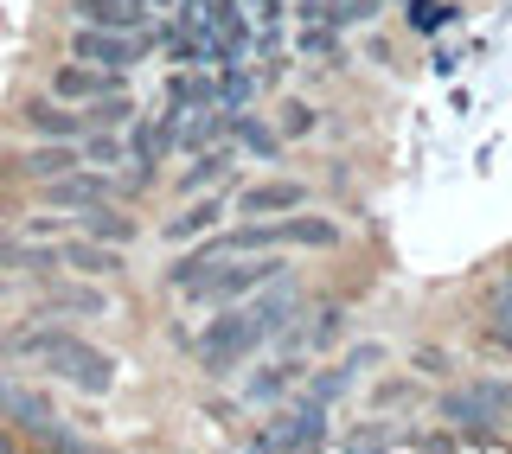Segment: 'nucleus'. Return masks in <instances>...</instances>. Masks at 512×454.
<instances>
[{"instance_id": "f257e3e1", "label": "nucleus", "mask_w": 512, "mask_h": 454, "mask_svg": "<svg viewBox=\"0 0 512 454\" xmlns=\"http://www.w3.org/2000/svg\"><path fill=\"white\" fill-rule=\"evenodd\" d=\"M301 314H308V295H301V282L282 269L276 282H263L250 301H224L218 320H205L186 352L199 359L205 378H231V371H244L269 339H282Z\"/></svg>"}, {"instance_id": "f03ea898", "label": "nucleus", "mask_w": 512, "mask_h": 454, "mask_svg": "<svg viewBox=\"0 0 512 454\" xmlns=\"http://www.w3.org/2000/svg\"><path fill=\"white\" fill-rule=\"evenodd\" d=\"M13 359L52 371L58 384H71V391H84V397H109L122 384L116 352H103L96 339L58 327V320H32V314H26V327H13Z\"/></svg>"}, {"instance_id": "7ed1b4c3", "label": "nucleus", "mask_w": 512, "mask_h": 454, "mask_svg": "<svg viewBox=\"0 0 512 454\" xmlns=\"http://www.w3.org/2000/svg\"><path fill=\"white\" fill-rule=\"evenodd\" d=\"M0 423H13L26 442H39V448H90L84 435L64 429V416L39 391H32V384L13 378V371H0Z\"/></svg>"}, {"instance_id": "20e7f679", "label": "nucleus", "mask_w": 512, "mask_h": 454, "mask_svg": "<svg viewBox=\"0 0 512 454\" xmlns=\"http://www.w3.org/2000/svg\"><path fill=\"white\" fill-rule=\"evenodd\" d=\"M288 269L282 250H256V256H224V263L212 275H199V282L186 288V301L199 307H224V301H250L263 282H276V275Z\"/></svg>"}, {"instance_id": "39448f33", "label": "nucleus", "mask_w": 512, "mask_h": 454, "mask_svg": "<svg viewBox=\"0 0 512 454\" xmlns=\"http://www.w3.org/2000/svg\"><path fill=\"white\" fill-rule=\"evenodd\" d=\"M154 52V32H109V26H71L64 39V58H84V64H103V71H122L135 77Z\"/></svg>"}, {"instance_id": "423d86ee", "label": "nucleus", "mask_w": 512, "mask_h": 454, "mask_svg": "<svg viewBox=\"0 0 512 454\" xmlns=\"http://www.w3.org/2000/svg\"><path fill=\"white\" fill-rule=\"evenodd\" d=\"M109 307H116V301H109V288H103V282L58 269V275H45V288L32 295L26 314H32V320H103Z\"/></svg>"}, {"instance_id": "0eeeda50", "label": "nucleus", "mask_w": 512, "mask_h": 454, "mask_svg": "<svg viewBox=\"0 0 512 454\" xmlns=\"http://www.w3.org/2000/svg\"><path fill=\"white\" fill-rule=\"evenodd\" d=\"M436 423H448L461 448H506V429L493 416V403L480 397V384H455V391L436 397Z\"/></svg>"}, {"instance_id": "6e6552de", "label": "nucleus", "mask_w": 512, "mask_h": 454, "mask_svg": "<svg viewBox=\"0 0 512 454\" xmlns=\"http://www.w3.org/2000/svg\"><path fill=\"white\" fill-rule=\"evenodd\" d=\"M327 442H333V435H327V403H308L301 391H295L288 410H276L269 429L244 435V448H263V454H276V448H327Z\"/></svg>"}, {"instance_id": "1a4fd4ad", "label": "nucleus", "mask_w": 512, "mask_h": 454, "mask_svg": "<svg viewBox=\"0 0 512 454\" xmlns=\"http://www.w3.org/2000/svg\"><path fill=\"white\" fill-rule=\"evenodd\" d=\"M173 128H180V116L173 109H135V122H128V160H135V180L154 186L160 167L173 160Z\"/></svg>"}, {"instance_id": "9d476101", "label": "nucleus", "mask_w": 512, "mask_h": 454, "mask_svg": "<svg viewBox=\"0 0 512 454\" xmlns=\"http://www.w3.org/2000/svg\"><path fill=\"white\" fill-rule=\"evenodd\" d=\"M13 128H20L26 141H77L90 122H84V109H77V103H64V96L45 90V96H32V103L13 109Z\"/></svg>"}, {"instance_id": "9b49d317", "label": "nucleus", "mask_w": 512, "mask_h": 454, "mask_svg": "<svg viewBox=\"0 0 512 454\" xmlns=\"http://www.w3.org/2000/svg\"><path fill=\"white\" fill-rule=\"evenodd\" d=\"M314 192L301 180H288V173H276V180H250V186H231V212L237 218H282V212H301Z\"/></svg>"}, {"instance_id": "f8f14e48", "label": "nucleus", "mask_w": 512, "mask_h": 454, "mask_svg": "<svg viewBox=\"0 0 512 454\" xmlns=\"http://www.w3.org/2000/svg\"><path fill=\"white\" fill-rule=\"evenodd\" d=\"M84 167V154H77V141H32L20 154H0V173H13L20 186H45L58 180V173Z\"/></svg>"}, {"instance_id": "ddd939ff", "label": "nucleus", "mask_w": 512, "mask_h": 454, "mask_svg": "<svg viewBox=\"0 0 512 454\" xmlns=\"http://www.w3.org/2000/svg\"><path fill=\"white\" fill-rule=\"evenodd\" d=\"M45 90L84 109V103H96V96H116V90H128V77H122V71H103V64H84V58H64V64H52Z\"/></svg>"}, {"instance_id": "4468645a", "label": "nucleus", "mask_w": 512, "mask_h": 454, "mask_svg": "<svg viewBox=\"0 0 512 454\" xmlns=\"http://www.w3.org/2000/svg\"><path fill=\"white\" fill-rule=\"evenodd\" d=\"M378 359H384V346H359V352H346V359H340V365H327V371H301L295 391L308 397V403H327V410H333V403H340L346 391H359V371H365V365H378Z\"/></svg>"}, {"instance_id": "2eb2a0df", "label": "nucleus", "mask_w": 512, "mask_h": 454, "mask_svg": "<svg viewBox=\"0 0 512 454\" xmlns=\"http://www.w3.org/2000/svg\"><path fill=\"white\" fill-rule=\"evenodd\" d=\"M237 167H244V154L231 148V141H212V148H199V154H186V167H180V199H192V192H212V186H237Z\"/></svg>"}, {"instance_id": "dca6fc26", "label": "nucleus", "mask_w": 512, "mask_h": 454, "mask_svg": "<svg viewBox=\"0 0 512 454\" xmlns=\"http://www.w3.org/2000/svg\"><path fill=\"white\" fill-rule=\"evenodd\" d=\"M224 141H231L244 160H282V128L276 116H256V109H224Z\"/></svg>"}, {"instance_id": "f3484780", "label": "nucleus", "mask_w": 512, "mask_h": 454, "mask_svg": "<svg viewBox=\"0 0 512 454\" xmlns=\"http://www.w3.org/2000/svg\"><path fill=\"white\" fill-rule=\"evenodd\" d=\"M71 26H109V32H148L154 0H64Z\"/></svg>"}, {"instance_id": "a211bd4d", "label": "nucleus", "mask_w": 512, "mask_h": 454, "mask_svg": "<svg viewBox=\"0 0 512 454\" xmlns=\"http://www.w3.org/2000/svg\"><path fill=\"white\" fill-rule=\"evenodd\" d=\"M224 212H231V186H212V192H192V199L173 212L167 224H160V237L167 243H186V237H205V231H218Z\"/></svg>"}, {"instance_id": "6ab92c4d", "label": "nucleus", "mask_w": 512, "mask_h": 454, "mask_svg": "<svg viewBox=\"0 0 512 454\" xmlns=\"http://www.w3.org/2000/svg\"><path fill=\"white\" fill-rule=\"evenodd\" d=\"M58 269L90 275V282H116L122 275V243H96L84 231H71V243H58Z\"/></svg>"}, {"instance_id": "aec40b11", "label": "nucleus", "mask_w": 512, "mask_h": 454, "mask_svg": "<svg viewBox=\"0 0 512 454\" xmlns=\"http://www.w3.org/2000/svg\"><path fill=\"white\" fill-rule=\"evenodd\" d=\"M340 237H346V231H340V218L308 212V205H301V212H282V218H276V243H282V250H333Z\"/></svg>"}, {"instance_id": "412c9836", "label": "nucleus", "mask_w": 512, "mask_h": 454, "mask_svg": "<svg viewBox=\"0 0 512 454\" xmlns=\"http://www.w3.org/2000/svg\"><path fill=\"white\" fill-rule=\"evenodd\" d=\"M480 339H487V352L512 359V275L487 282V295H480Z\"/></svg>"}, {"instance_id": "4be33fe9", "label": "nucleus", "mask_w": 512, "mask_h": 454, "mask_svg": "<svg viewBox=\"0 0 512 454\" xmlns=\"http://www.w3.org/2000/svg\"><path fill=\"white\" fill-rule=\"evenodd\" d=\"M301 365L295 352H288V359H269V365H256L250 378H244V403H256V410H263V403H282V397H295V384H301Z\"/></svg>"}, {"instance_id": "5701e85b", "label": "nucleus", "mask_w": 512, "mask_h": 454, "mask_svg": "<svg viewBox=\"0 0 512 454\" xmlns=\"http://www.w3.org/2000/svg\"><path fill=\"white\" fill-rule=\"evenodd\" d=\"M77 231L84 237H96V243H135L141 237V224L135 218H122V205L116 199H96V205H77Z\"/></svg>"}, {"instance_id": "b1692460", "label": "nucleus", "mask_w": 512, "mask_h": 454, "mask_svg": "<svg viewBox=\"0 0 512 454\" xmlns=\"http://www.w3.org/2000/svg\"><path fill=\"white\" fill-rule=\"evenodd\" d=\"M212 141H224V109L212 103V109H186L180 116V128H173V154H199V148H212Z\"/></svg>"}, {"instance_id": "393cba45", "label": "nucleus", "mask_w": 512, "mask_h": 454, "mask_svg": "<svg viewBox=\"0 0 512 454\" xmlns=\"http://www.w3.org/2000/svg\"><path fill=\"white\" fill-rule=\"evenodd\" d=\"M288 52H301V58H333V64H346V32L333 26V20H295V39H288Z\"/></svg>"}, {"instance_id": "a878e982", "label": "nucleus", "mask_w": 512, "mask_h": 454, "mask_svg": "<svg viewBox=\"0 0 512 454\" xmlns=\"http://www.w3.org/2000/svg\"><path fill=\"white\" fill-rule=\"evenodd\" d=\"M218 96H212V64L205 71H186V64H173V77H167V109L173 116H186V109H212Z\"/></svg>"}, {"instance_id": "bb28decb", "label": "nucleus", "mask_w": 512, "mask_h": 454, "mask_svg": "<svg viewBox=\"0 0 512 454\" xmlns=\"http://www.w3.org/2000/svg\"><path fill=\"white\" fill-rule=\"evenodd\" d=\"M256 90H263V77H250L244 64H212V96H218V109H250Z\"/></svg>"}, {"instance_id": "cd10ccee", "label": "nucleus", "mask_w": 512, "mask_h": 454, "mask_svg": "<svg viewBox=\"0 0 512 454\" xmlns=\"http://www.w3.org/2000/svg\"><path fill=\"white\" fill-rule=\"evenodd\" d=\"M77 154H84L90 167H122V160H128V141L116 135V128H84V135H77Z\"/></svg>"}, {"instance_id": "c85d7f7f", "label": "nucleus", "mask_w": 512, "mask_h": 454, "mask_svg": "<svg viewBox=\"0 0 512 454\" xmlns=\"http://www.w3.org/2000/svg\"><path fill=\"white\" fill-rule=\"evenodd\" d=\"M340 339H346V307H320L314 327L295 333V352H301V346H308V352H327V346H340Z\"/></svg>"}, {"instance_id": "c756f323", "label": "nucleus", "mask_w": 512, "mask_h": 454, "mask_svg": "<svg viewBox=\"0 0 512 454\" xmlns=\"http://www.w3.org/2000/svg\"><path fill=\"white\" fill-rule=\"evenodd\" d=\"M276 128H282V141H308V135H320V109L308 103V96H288V103L276 109Z\"/></svg>"}, {"instance_id": "7c9ffc66", "label": "nucleus", "mask_w": 512, "mask_h": 454, "mask_svg": "<svg viewBox=\"0 0 512 454\" xmlns=\"http://www.w3.org/2000/svg\"><path fill=\"white\" fill-rule=\"evenodd\" d=\"M404 20H410V32H442L448 20H455V0H404Z\"/></svg>"}, {"instance_id": "2f4dec72", "label": "nucleus", "mask_w": 512, "mask_h": 454, "mask_svg": "<svg viewBox=\"0 0 512 454\" xmlns=\"http://www.w3.org/2000/svg\"><path fill=\"white\" fill-rule=\"evenodd\" d=\"M410 365H416V378H455V352L448 346H416Z\"/></svg>"}, {"instance_id": "473e14b6", "label": "nucleus", "mask_w": 512, "mask_h": 454, "mask_svg": "<svg viewBox=\"0 0 512 454\" xmlns=\"http://www.w3.org/2000/svg\"><path fill=\"white\" fill-rule=\"evenodd\" d=\"M404 435L397 429H352V435H340V448H397Z\"/></svg>"}, {"instance_id": "72a5a7b5", "label": "nucleus", "mask_w": 512, "mask_h": 454, "mask_svg": "<svg viewBox=\"0 0 512 454\" xmlns=\"http://www.w3.org/2000/svg\"><path fill=\"white\" fill-rule=\"evenodd\" d=\"M0 359H13V333L7 327H0Z\"/></svg>"}, {"instance_id": "f704fd0d", "label": "nucleus", "mask_w": 512, "mask_h": 454, "mask_svg": "<svg viewBox=\"0 0 512 454\" xmlns=\"http://www.w3.org/2000/svg\"><path fill=\"white\" fill-rule=\"evenodd\" d=\"M506 275H512V250H506Z\"/></svg>"}, {"instance_id": "c9c22d12", "label": "nucleus", "mask_w": 512, "mask_h": 454, "mask_svg": "<svg viewBox=\"0 0 512 454\" xmlns=\"http://www.w3.org/2000/svg\"><path fill=\"white\" fill-rule=\"evenodd\" d=\"M0 448H13V442H7V435H0Z\"/></svg>"}, {"instance_id": "e433bc0d", "label": "nucleus", "mask_w": 512, "mask_h": 454, "mask_svg": "<svg viewBox=\"0 0 512 454\" xmlns=\"http://www.w3.org/2000/svg\"><path fill=\"white\" fill-rule=\"evenodd\" d=\"M384 7H391V0H384ZM397 7H404V0H397Z\"/></svg>"}]
</instances>
